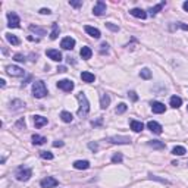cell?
Here are the masks:
<instances>
[{
  "label": "cell",
  "instance_id": "obj_1",
  "mask_svg": "<svg viewBox=\"0 0 188 188\" xmlns=\"http://www.w3.org/2000/svg\"><path fill=\"white\" fill-rule=\"evenodd\" d=\"M76 99L80 101V109H78V116L80 118H84V116H87L88 112H90V103L87 100V96L82 93H78L76 94Z\"/></svg>",
  "mask_w": 188,
  "mask_h": 188
},
{
  "label": "cell",
  "instance_id": "obj_2",
  "mask_svg": "<svg viewBox=\"0 0 188 188\" xmlns=\"http://www.w3.org/2000/svg\"><path fill=\"white\" fill-rule=\"evenodd\" d=\"M33 93H34V97H37V99L46 97L47 96V87H46V84H44V81H37V82H34Z\"/></svg>",
  "mask_w": 188,
  "mask_h": 188
},
{
  "label": "cell",
  "instance_id": "obj_3",
  "mask_svg": "<svg viewBox=\"0 0 188 188\" xmlns=\"http://www.w3.org/2000/svg\"><path fill=\"white\" fill-rule=\"evenodd\" d=\"M7 21H9V24H7V27L9 28H19V16L15 14V12H9L7 14Z\"/></svg>",
  "mask_w": 188,
  "mask_h": 188
},
{
  "label": "cell",
  "instance_id": "obj_4",
  "mask_svg": "<svg viewBox=\"0 0 188 188\" xmlns=\"http://www.w3.org/2000/svg\"><path fill=\"white\" fill-rule=\"evenodd\" d=\"M31 175H33L31 169H28V168H19V169H18V172H16V178H18L19 181H28Z\"/></svg>",
  "mask_w": 188,
  "mask_h": 188
},
{
  "label": "cell",
  "instance_id": "obj_5",
  "mask_svg": "<svg viewBox=\"0 0 188 188\" xmlns=\"http://www.w3.org/2000/svg\"><path fill=\"white\" fill-rule=\"evenodd\" d=\"M93 14L96 15V16H101V15L106 14V3H104L103 0H99V2L94 5Z\"/></svg>",
  "mask_w": 188,
  "mask_h": 188
},
{
  "label": "cell",
  "instance_id": "obj_6",
  "mask_svg": "<svg viewBox=\"0 0 188 188\" xmlns=\"http://www.w3.org/2000/svg\"><path fill=\"white\" fill-rule=\"evenodd\" d=\"M6 72L10 75V76H22V75L25 74L22 68L15 66V65H9V66H6Z\"/></svg>",
  "mask_w": 188,
  "mask_h": 188
},
{
  "label": "cell",
  "instance_id": "obj_7",
  "mask_svg": "<svg viewBox=\"0 0 188 188\" xmlns=\"http://www.w3.org/2000/svg\"><path fill=\"white\" fill-rule=\"evenodd\" d=\"M40 185L43 188H54L59 185V181L54 179V178H52V176H47V178H44V179L40 182Z\"/></svg>",
  "mask_w": 188,
  "mask_h": 188
},
{
  "label": "cell",
  "instance_id": "obj_8",
  "mask_svg": "<svg viewBox=\"0 0 188 188\" xmlns=\"http://www.w3.org/2000/svg\"><path fill=\"white\" fill-rule=\"evenodd\" d=\"M57 88H61V90H63V91L69 93V91L74 90V82H72L71 80H62V81L57 82Z\"/></svg>",
  "mask_w": 188,
  "mask_h": 188
},
{
  "label": "cell",
  "instance_id": "obj_9",
  "mask_svg": "<svg viewBox=\"0 0 188 188\" xmlns=\"http://www.w3.org/2000/svg\"><path fill=\"white\" fill-rule=\"evenodd\" d=\"M109 141L112 144H129L131 143V138L129 137H121V135H115V137H110Z\"/></svg>",
  "mask_w": 188,
  "mask_h": 188
},
{
  "label": "cell",
  "instance_id": "obj_10",
  "mask_svg": "<svg viewBox=\"0 0 188 188\" xmlns=\"http://www.w3.org/2000/svg\"><path fill=\"white\" fill-rule=\"evenodd\" d=\"M61 47L62 49H65V50H72L75 47V40L72 37H65L61 43Z\"/></svg>",
  "mask_w": 188,
  "mask_h": 188
},
{
  "label": "cell",
  "instance_id": "obj_11",
  "mask_svg": "<svg viewBox=\"0 0 188 188\" xmlns=\"http://www.w3.org/2000/svg\"><path fill=\"white\" fill-rule=\"evenodd\" d=\"M46 54L52 59V61L54 62H61L62 61V53L59 52V50H54V49H49L46 52Z\"/></svg>",
  "mask_w": 188,
  "mask_h": 188
},
{
  "label": "cell",
  "instance_id": "obj_12",
  "mask_svg": "<svg viewBox=\"0 0 188 188\" xmlns=\"http://www.w3.org/2000/svg\"><path fill=\"white\" fill-rule=\"evenodd\" d=\"M147 128L148 129H150V131H151V132H155V134H162V129H163V128H162V125L160 123H157V122H155V121H150L147 123Z\"/></svg>",
  "mask_w": 188,
  "mask_h": 188
},
{
  "label": "cell",
  "instance_id": "obj_13",
  "mask_svg": "<svg viewBox=\"0 0 188 188\" xmlns=\"http://www.w3.org/2000/svg\"><path fill=\"white\" fill-rule=\"evenodd\" d=\"M151 110H153L155 113H163V112L166 110V108H165V104L160 103V101H153V103H151Z\"/></svg>",
  "mask_w": 188,
  "mask_h": 188
},
{
  "label": "cell",
  "instance_id": "obj_14",
  "mask_svg": "<svg viewBox=\"0 0 188 188\" xmlns=\"http://www.w3.org/2000/svg\"><path fill=\"white\" fill-rule=\"evenodd\" d=\"M84 29H85V33H87V34H90V35H91L93 38H100V37H101L100 31H99L97 28L90 27V25H85V28H84Z\"/></svg>",
  "mask_w": 188,
  "mask_h": 188
},
{
  "label": "cell",
  "instance_id": "obj_15",
  "mask_svg": "<svg viewBox=\"0 0 188 188\" xmlns=\"http://www.w3.org/2000/svg\"><path fill=\"white\" fill-rule=\"evenodd\" d=\"M129 14L132 15V16H135V18H138V19H146V18H147V14H146L144 10L138 9V7L131 9V10H129Z\"/></svg>",
  "mask_w": 188,
  "mask_h": 188
},
{
  "label": "cell",
  "instance_id": "obj_16",
  "mask_svg": "<svg viewBox=\"0 0 188 188\" xmlns=\"http://www.w3.org/2000/svg\"><path fill=\"white\" fill-rule=\"evenodd\" d=\"M34 125L37 128H41V127H44V125H47V118L40 116V115H35L34 116Z\"/></svg>",
  "mask_w": 188,
  "mask_h": 188
},
{
  "label": "cell",
  "instance_id": "obj_17",
  "mask_svg": "<svg viewBox=\"0 0 188 188\" xmlns=\"http://www.w3.org/2000/svg\"><path fill=\"white\" fill-rule=\"evenodd\" d=\"M80 54H81V57H82V59L88 61V59H91V54H93V52H91V49H90V47L85 46V47H82V49H81Z\"/></svg>",
  "mask_w": 188,
  "mask_h": 188
},
{
  "label": "cell",
  "instance_id": "obj_18",
  "mask_svg": "<svg viewBox=\"0 0 188 188\" xmlns=\"http://www.w3.org/2000/svg\"><path fill=\"white\" fill-rule=\"evenodd\" d=\"M131 129L135 132H141L144 129V123L140 121H131Z\"/></svg>",
  "mask_w": 188,
  "mask_h": 188
},
{
  "label": "cell",
  "instance_id": "obj_19",
  "mask_svg": "<svg viewBox=\"0 0 188 188\" xmlns=\"http://www.w3.org/2000/svg\"><path fill=\"white\" fill-rule=\"evenodd\" d=\"M109 104H110V97H109V94H103L100 99V108L101 109H108Z\"/></svg>",
  "mask_w": 188,
  "mask_h": 188
},
{
  "label": "cell",
  "instance_id": "obj_20",
  "mask_svg": "<svg viewBox=\"0 0 188 188\" xmlns=\"http://www.w3.org/2000/svg\"><path fill=\"white\" fill-rule=\"evenodd\" d=\"M59 33H61V28L57 24H52V33H50V38L52 40H56L59 37Z\"/></svg>",
  "mask_w": 188,
  "mask_h": 188
},
{
  "label": "cell",
  "instance_id": "obj_21",
  "mask_svg": "<svg viewBox=\"0 0 188 188\" xmlns=\"http://www.w3.org/2000/svg\"><path fill=\"white\" fill-rule=\"evenodd\" d=\"M81 80L84 81V82H94L96 76H94V74H91V72H82V74H81Z\"/></svg>",
  "mask_w": 188,
  "mask_h": 188
},
{
  "label": "cell",
  "instance_id": "obj_22",
  "mask_svg": "<svg viewBox=\"0 0 188 188\" xmlns=\"http://www.w3.org/2000/svg\"><path fill=\"white\" fill-rule=\"evenodd\" d=\"M74 168L75 169H88L90 168V162H87V160H76L74 163Z\"/></svg>",
  "mask_w": 188,
  "mask_h": 188
},
{
  "label": "cell",
  "instance_id": "obj_23",
  "mask_svg": "<svg viewBox=\"0 0 188 188\" xmlns=\"http://www.w3.org/2000/svg\"><path fill=\"white\" fill-rule=\"evenodd\" d=\"M182 104V99L181 97H178V96H174V97H170V106L175 109H178L179 106Z\"/></svg>",
  "mask_w": 188,
  "mask_h": 188
},
{
  "label": "cell",
  "instance_id": "obj_24",
  "mask_svg": "<svg viewBox=\"0 0 188 188\" xmlns=\"http://www.w3.org/2000/svg\"><path fill=\"white\" fill-rule=\"evenodd\" d=\"M29 31L38 34V35H46V28L37 27V25H29Z\"/></svg>",
  "mask_w": 188,
  "mask_h": 188
},
{
  "label": "cell",
  "instance_id": "obj_25",
  "mask_svg": "<svg viewBox=\"0 0 188 188\" xmlns=\"http://www.w3.org/2000/svg\"><path fill=\"white\" fill-rule=\"evenodd\" d=\"M46 141L47 140L44 138V137H41V135H37V134L33 135V143L35 144V146H41V144H44Z\"/></svg>",
  "mask_w": 188,
  "mask_h": 188
},
{
  "label": "cell",
  "instance_id": "obj_26",
  "mask_svg": "<svg viewBox=\"0 0 188 188\" xmlns=\"http://www.w3.org/2000/svg\"><path fill=\"white\" fill-rule=\"evenodd\" d=\"M6 40L10 43V44H14V46H18L21 41H19V38L16 37V35H14V34H6Z\"/></svg>",
  "mask_w": 188,
  "mask_h": 188
},
{
  "label": "cell",
  "instance_id": "obj_27",
  "mask_svg": "<svg viewBox=\"0 0 188 188\" xmlns=\"http://www.w3.org/2000/svg\"><path fill=\"white\" fill-rule=\"evenodd\" d=\"M163 6H165V2H160L159 5H156L155 7H151V9H150L148 12H150V15H151V16H155V15L157 14V12H160L162 9H163Z\"/></svg>",
  "mask_w": 188,
  "mask_h": 188
},
{
  "label": "cell",
  "instance_id": "obj_28",
  "mask_svg": "<svg viewBox=\"0 0 188 188\" xmlns=\"http://www.w3.org/2000/svg\"><path fill=\"white\" fill-rule=\"evenodd\" d=\"M61 118L63 122H66V123H69V122H72V119H74V116H72V113H69V112H62L61 113Z\"/></svg>",
  "mask_w": 188,
  "mask_h": 188
},
{
  "label": "cell",
  "instance_id": "obj_29",
  "mask_svg": "<svg viewBox=\"0 0 188 188\" xmlns=\"http://www.w3.org/2000/svg\"><path fill=\"white\" fill-rule=\"evenodd\" d=\"M172 153H174L175 156H184L185 153H187V150H185V147H181V146H176V147H174V150H172Z\"/></svg>",
  "mask_w": 188,
  "mask_h": 188
},
{
  "label": "cell",
  "instance_id": "obj_30",
  "mask_svg": "<svg viewBox=\"0 0 188 188\" xmlns=\"http://www.w3.org/2000/svg\"><path fill=\"white\" fill-rule=\"evenodd\" d=\"M22 106H25L22 100H14L10 103V108L14 109V110H19V109H22Z\"/></svg>",
  "mask_w": 188,
  "mask_h": 188
},
{
  "label": "cell",
  "instance_id": "obj_31",
  "mask_svg": "<svg viewBox=\"0 0 188 188\" xmlns=\"http://www.w3.org/2000/svg\"><path fill=\"white\" fill-rule=\"evenodd\" d=\"M148 146L153 148H165V143H162V141H157V140H153L148 143Z\"/></svg>",
  "mask_w": 188,
  "mask_h": 188
},
{
  "label": "cell",
  "instance_id": "obj_32",
  "mask_svg": "<svg viewBox=\"0 0 188 188\" xmlns=\"http://www.w3.org/2000/svg\"><path fill=\"white\" fill-rule=\"evenodd\" d=\"M140 76L141 78H144V80H150V78H151V72H150V69H147V68L141 69Z\"/></svg>",
  "mask_w": 188,
  "mask_h": 188
},
{
  "label": "cell",
  "instance_id": "obj_33",
  "mask_svg": "<svg viewBox=\"0 0 188 188\" xmlns=\"http://www.w3.org/2000/svg\"><path fill=\"white\" fill-rule=\"evenodd\" d=\"M128 106L125 104V103H121V104H118V108H116V113L118 115H122L123 112H127Z\"/></svg>",
  "mask_w": 188,
  "mask_h": 188
},
{
  "label": "cell",
  "instance_id": "obj_34",
  "mask_svg": "<svg viewBox=\"0 0 188 188\" xmlns=\"http://www.w3.org/2000/svg\"><path fill=\"white\" fill-rule=\"evenodd\" d=\"M40 156L43 159H46V160H52L53 159V155L50 151H40Z\"/></svg>",
  "mask_w": 188,
  "mask_h": 188
},
{
  "label": "cell",
  "instance_id": "obj_35",
  "mask_svg": "<svg viewBox=\"0 0 188 188\" xmlns=\"http://www.w3.org/2000/svg\"><path fill=\"white\" fill-rule=\"evenodd\" d=\"M108 52H109V44L108 43H101L100 44V53L104 54V53H108Z\"/></svg>",
  "mask_w": 188,
  "mask_h": 188
},
{
  "label": "cell",
  "instance_id": "obj_36",
  "mask_svg": "<svg viewBox=\"0 0 188 188\" xmlns=\"http://www.w3.org/2000/svg\"><path fill=\"white\" fill-rule=\"evenodd\" d=\"M14 59L16 62H25V61H27V59H25V56H24V54H21V53H16V54H15Z\"/></svg>",
  "mask_w": 188,
  "mask_h": 188
},
{
  "label": "cell",
  "instance_id": "obj_37",
  "mask_svg": "<svg viewBox=\"0 0 188 188\" xmlns=\"http://www.w3.org/2000/svg\"><path fill=\"white\" fill-rule=\"evenodd\" d=\"M106 27H108L109 29H112V31H118V29H119V27H118V25H113L112 22H106Z\"/></svg>",
  "mask_w": 188,
  "mask_h": 188
},
{
  "label": "cell",
  "instance_id": "obj_38",
  "mask_svg": "<svg viewBox=\"0 0 188 188\" xmlns=\"http://www.w3.org/2000/svg\"><path fill=\"white\" fill-rule=\"evenodd\" d=\"M112 162H113V163H121L122 162V155H115L113 157H112Z\"/></svg>",
  "mask_w": 188,
  "mask_h": 188
},
{
  "label": "cell",
  "instance_id": "obj_39",
  "mask_svg": "<svg viewBox=\"0 0 188 188\" xmlns=\"http://www.w3.org/2000/svg\"><path fill=\"white\" fill-rule=\"evenodd\" d=\"M128 96L131 97V100H132V101L138 100V96H137V93H135V91H129V93H128Z\"/></svg>",
  "mask_w": 188,
  "mask_h": 188
},
{
  "label": "cell",
  "instance_id": "obj_40",
  "mask_svg": "<svg viewBox=\"0 0 188 188\" xmlns=\"http://www.w3.org/2000/svg\"><path fill=\"white\" fill-rule=\"evenodd\" d=\"M69 5L74 7H81L82 6V2H69Z\"/></svg>",
  "mask_w": 188,
  "mask_h": 188
},
{
  "label": "cell",
  "instance_id": "obj_41",
  "mask_svg": "<svg viewBox=\"0 0 188 188\" xmlns=\"http://www.w3.org/2000/svg\"><path fill=\"white\" fill-rule=\"evenodd\" d=\"M40 14L41 15H50L52 12H50V9H46V7H43V9H40Z\"/></svg>",
  "mask_w": 188,
  "mask_h": 188
},
{
  "label": "cell",
  "instance_id": "obj_42",
  "mask_svg": "<svg viewBox=\"0 0 188 188\" xmlns=\"http://www.w3.org/2000/svg\"><path fill=\"white\" fill-rule=\"evenodd\" d=\"M88 147L91 148V150H94V151H96V150H97V144H96V143H90V144H88Z\"/></svg>",
  "mask_w": 188,
  "mask_h": 188
},
{
  "label": "cell",
  "instance_id": "obj_43",
  "mask_svg": "<svg viewBox=\"0 0 188 188\" xmlns=\"http://www.w3.org/2000/svg\"><path fill=\"white\" fill-rule=\"evenodd\" d=\"M53 146L54 147H62V146H63V141H54Z\"/></svg>",
  "mask_w": 188,
  "mask_h": 188
},
{
  "label": "cell",
  "instance_id": "obj_44",
  "mask_svg": "<svg viewBox=\"0 0 188 188\" xmlns=\"http://www.w3.org/2000/svg\"><path fill=\"white\" fill-rule=\"evenodd\" d=\"M31 80H33V76H31V75H28V76H27V80H25L24 82H22V85H27V84H28V82H29Z\"/></svg>",
  "mask_w": 188,
  "mask_h": 188
},
{
  "label": "cell",
  "instance_id": "obj_45",
  "mask_svg": "<svg viewBox=\"0 0 188 188\" xmlns=\"http://www.w3.org/2000/svg\"><path fill=\"white\" fill-rule=\"evenodd\" d=\"M16 125H18V127H25V121H24V119H21V121L18 122Z\"/></svg>",
  "mask_w": 188,
  "mask_h": 188
},
{
  "label": "cell",
  "instance_id": "obj_46",
  "mask_svg": "<svg viewBox=\"0 0 188 188\" xmlns=\"http://www.w3.org/2000/svg\"><path fill=\"white\" fill-rule=\"evenodd\" d=\"M57 71H59V72H66V66H59Z\"/></svg>",
  "mask_w": 188,
  "mask_h": 188
},
{
  "label": "cell",
  "instance_id": "obj_47",
  "mask_svg": "<svg viewBox=\"0 0 188 188\" xmlns=\"http://www.w3.org/2000/svg\"><path fill=\"white\" fill-rule=\"evenodd\" d=\"M182 7H184V10H187L188 12V2H185V3L182 5Z\"/></svg>",
  "mask_w": 188,
  "mask_h": 188
},
{
  "label": "cell",
  "instance_id": "obj_48",
  "mask_svg": "<svg viewBox=\"0 0 188 188\" xmlns=\"http://www.w3.org/2000/svg\"><path fill=\"white\" fill-rule=\"evenodd\" d=\"M101 123V119H99L97 122H93V127H97V125H100Z\"/></svg>",
  "mask_w": 188,
  "mask_h": 188
},
{
  "label": "cell",
  "instance_id": "obj_49",
  "mask_svg": "<svg viewBox=\"0 0 188 188\" xmlns=\"http://www.w3.org/2000/svg\"><path fill=\"white\" fill-rule=\"evenodd\" d=\"M0 85H2V87H5V85H6V81H5V80H0Z\"/></svg>",
  "mask_w": 188,
  "mask_h": 188
},
{
  "label": "cell",
  "instance_id": "obj_50",
  "mask_svg": "<svg viewBox=\"0 0 188 188\" xmlns=\"http://www.w3.org/2000/svg\"><path fill=\"white\" fill-rule=\"evenodd\" d=\"M28 40H29V41H38V38H34V37H28Z\"/></svg>",
  "mask_w": 188,
  "mask_h": 188
}]
</instances>
